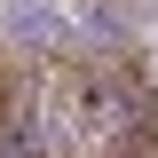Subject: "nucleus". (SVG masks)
<instances>
[{
	"instance_id": "f257e3e1",
	"label": "nucleus",
	"mask_w": 158,
	"mask_h": 158,
	"mask_svg": "<svg viewBox=\"0 0 158 158\" xmlns=\"http://www.w3.org/2000/svg\"><path fill=\"white\" fill-rule=\"evenodd\" d=\"M103 158H158V87L142 95V111L127 118V135H118V142H111Z\"/></svg>"
}]
</instances>
